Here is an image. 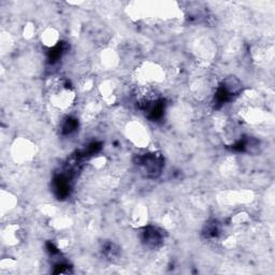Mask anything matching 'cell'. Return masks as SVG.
<instances>
[{
  "label": "cell",
  "mask_w": 275,
  "mask_h": 275,
  "mask_svg": "<svg viewBox=\"0 0 275 275\" xmlns=\"http://www.w3.org/2000/svg\"><path fill=\"white\" fill-rule=\"evenodd\" d=\"M0 204H1V212L6 213L9 212V211H11L14 206H15L16 199L12 194L7 193V191H2Z\"/></svg>",
  "instance_id": "12"
},
{
  "label": "cell",
  "mask_w": 275,
  "mask_h": 275,
  "mask_svg": "<svg viewBox=\"0 0 275 275\" xmlns=\"http://www.w3.org/2000/svg\"><path fill=\"white\" fill-rule=\"evenodd\" d=\"M33 33H34V28L32 25H28L25 27L24 36L26 37V39H31L33 37Z\"/></svg>",
  "instance_id": "16"
},
{
  "label": "cell",
  "mask_w": 275,
  "mask_h": 275,
  "mask_svg": "<svg viewBox=\"0 0 275 275\" xmlns=\"http://www.w3.org/2000/svg\"><path fill=\"white\" fill-rule=\"evenodd\" d=\"M16 266V262L14 261L13 259H10V258H7V259H2L1 260V262H0V268H1V270H13L14 268H15Z\"/></svg>",
  "instance_id": "14"
},
{
  "label": "cell",
  "mask_w": 275,
  "mask_h": 275,
  "mask_svg": "<svg viewBox=\"0 0 275 275\" xmlns=\"http://www.w3.org/2000/svg\"><path fill=\"white\" fill-rule=\"evenodd\" d=\"M12 157L16 163H27L36 154V146L27 139H18L12 145Z\"/></svg>",
  "instance_id": "3"
},
{
  "label": "cell",
  "mask_w": 275,
  "mask_h": 275,
  "mask_svg": "<svg viewBox=\"0 0 275 275\" xmlns=\"http://www.w3.org/2000/svg\"><path fill=\"white\" fill-rule=\"evenodd\" d=\"M242 117L249 124H258V122L263 121V113L258 107H247L246 109L243 110Z\"/></svg>",
  "instance_id": "10"
},
{
  "label": "cell",
  "mask_w": 275,
  "mask_h": 275,
  "mask_svg": "<svg viewBox=\"0 0 275 275\" xmlns=\"http://www.w3.org/2000/svg\"><path fill=\"white\" fill-rule=\"evenodd\" d=\"M101 61L103 65H105L107 68H113L117 65V62H119V56H117L115 51L106 50L102 53Z\"/></svg>",
  "instance_id": "13"
},
{
  "label": "cell",
  "mask_w": 275,
  "mask_h": 275,
  "mask_svg": "<svg viewBox=\"0 0 275 275\" xmlns=\"http://www.w3.org/2000/svg\"><path fill=\"white\" fill-rule=\"evenodd\" d=\"M249 220L248 218V216L246 214H237V215H234L232 219H231V222L234 224V225H242V224H245V223H247Z\"/></svg>",
  "instance_id": "15"
},
{
  "label": "cell",
  "mask_w": 275,
  "mask_h": 275,
  "mask_svg": "<svg viewBox=\"0 0 275 275\" xmlns=\"http://www.w3.org/2000/svg\"><path fill=\"white\" fill-rule=\"evenodd\" d=\"M214 55V48L208 40L199 42L197 44V56L203 61H210Z\"/></svg>",
  "instance_id": "11"
},
{
  "label": "cell",
  "mask_w": 275,
  "mask_h": 275,
  "mask_svg": "<svg viewBox=\"0 0 275 275\" xmlns=\"http://www.w3.org/2000/svg\"><path fill=\"white\" fill-rule=\"evenodd\" d=\"M147 209L144 205H137L131 214V223L135 227H143L147 223Z\"/></svg>",
  "instance_id": "6"
},
{
  "label": "cell",
  "mask_w": 275,
  "mask_h": 275,
  "mask_svg": "<svg viewBox=\"0 0 275 275\" xmlns=\"http://www.w3.org/2000/svg\"><path fill=\"white\" fill-rule=\"evenodd\" d=\"M115 84L112 81H105L102 84L99 86V92L100 95L102 97L103 101H106L107 103H112L115 101Z\"/></svg>",
  "instance_id": "7"
},
{
  "label": "cell",
  "mask_w": 275,
  "mask_h": 275,
  "mask_svg": "<svg viewBox=\"0 0 275 275\" xmlns=\"http://www.w3.org/2000/svg\"><path fill=\"white\" fill-rule=\"evenodd\" d=\"M126 136L131 143L138 147H146L150 143L149 132L140 122H129L126 127Z\"/></svg>",
  "instance_id": "4"
},
{
  "label": "cell",
  "mask_w": 275,
  "mask_h": 275,
  "mask_svg": "<svg viewBox=\"0 0 275 275\" xmlns=\"http://www.w3.org/2000/svg\"><path fill=\"white\" fill-rule=\"evenodd\" d=\"M161 163L163 161H161L159 155L156 154L146 155L140 159V165L143 167L146 173L152 174L153 176H156L157 173H159V171L161 170Z\"/></svg>",
  "instance_id": "5"
},
{
  "label": "cell",
  "mask_w": 275,
  "mask_h": 275,
  "mask_svg": "<svg viewBox=\"0 0 275 275\" xmlns=\"http://www.w3.org/2000/svg\"><path fill=\"white\" fill-rule=\"evenodd\" d=\"M41 41L42 44L47 47H54L58 44L60 41V33L56 31L55 28L48 27L44 29V31L41 34Z\"/></svg>",
  "instance_id": "8"
},
{
  "label": "cell",
  "mask_w": 275,
  "mask_h": 275,
  "mask_svg": "<svg viewBox=\"0 0 275 275\" xmlns=\"http://www.w3.org/2000/svg\"><path fill=\"white\" fill-rule=\"evenodd\" d=\"M2 237L8 245H15L21 240V229L16 225H10L3 231Z\"/></svg>",
  "instance_id": "9"
},
{
  "label": "cell",
  "mask_w": 275,
  "mask_h": 275,
  "mask_svg": "<svg viewBox=\"0 0 275 275\" xmlns=\"http://www.w3.org/2000/svg\"><path fill=\"white\" fill-rule=\"evenodd\" d=\"M76 101V92L61 80L54 81L51 85V102L57 109L66 111Z\"/></svg>",
  "instance_id": "1"
},
{
  "label": "cell",
  "mask_w": 275,
  "mask_h": 275,
  "mask_svg": "<svg viewBox=\"0 0 275 275\" xmlns=\"http://www.w3.org/2000/svg\"><path fill=\"white\" fill-rule=\"evenodd\" d=\"M136 77L141 86H151L165 80V71L156 62L145 61L136 71Z\"/></svg>",
  "instance_id": "2"
}]
</instances>
